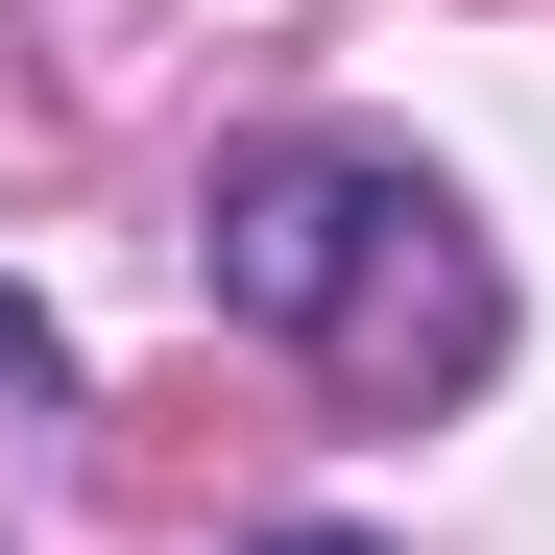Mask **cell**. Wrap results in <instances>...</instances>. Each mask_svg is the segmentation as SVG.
<instances>
[{
	"instance_id": "obj_1",
	"label": "cell",
	"mask_w": 555,
	"mask_h": 555,
	"mask_svg": "<svg viewBox=\"0 0 555 555\" xmlns=\"http://www.w3.org/2000/svg\"><path fill=\"white\" fill-rule=\"evenodd\" d=\"M194 266H218V314L291 338L338 411H435V387L507 362V266H483V218H459L411 145H242L218 218H194Z\"/></svg>"
},
{
	"instance_id": "obj_2",
	"label": "cell",
	"mask_w": 555,
	"mask_h": 555,
	"mask_svg": "<svg viewBox=\"0 0 555 555\" xmlns=\"http://www.w3.org/2000/svg\"><path fill=\"white\" fill-rule=\"evenodd\" d=\"M49 411H73V338H49L25 291H0V435H49Z\"/></svg>"
},
{
	"instance_id": "obj_3",
	"label": "cell",
	"mask_w": 555,
	"mask_h": 555,
	"mask_svg": "<svg viewBox=\"0 0 555 555\" xmlns=\"http://www.w3.org/2000/svg\"><path fill=\"white\" fill-rule=\"evenodd\" d=\"M266 555H362V531H266Z\"/></svg>"
}]
</instances>
